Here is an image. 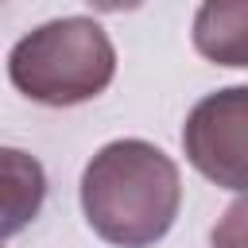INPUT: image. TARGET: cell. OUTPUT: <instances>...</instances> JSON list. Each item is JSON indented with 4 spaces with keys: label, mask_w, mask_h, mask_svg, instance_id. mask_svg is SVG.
Segmentation results:
<instances>
[{
    "label": "cell",
    "mask_w": 248,
    "mask_h": 248,
    "mask_svg": "<svg viewBox=\"0 0 248 248\" xmlns=\"http://www.w3.org/2000/svg\"><path fill=\"white\" fill-rule=\"evenodd\" d=\"M4 236H16L43 205V194H46V178H43V167L35 159H27L23 151L8 147L4 151Z\"/></svg>",
    "instance_id": "5b68a950"
},
{
    "label": "cell",
    "mask_w": 248,
    "mask_h": 248,
    "mask_svg": "<svg viewBox=\"0 0 248 248\" xmlns=\"http://www.w3.org/2000/svg\"><path fill=\"white\" fill-rule=\"evenodd\" d=\"M213 248H248V194H240L209 232Z\"/></svg>",
    "instance_id": "8992f818"
},
{
    "label": "cell",
    "mask_w": 248,
    "mask_h": 248,
    "mask_svg": "<svg viewBox=\"0 0 248 248\" xmlns=\"http://www.w3.org/2000/svg\"><path fill=\"white\" fill-rule=\"evenodd\" d=\"M182 151L213 186L248 194V85L202 97L182 124Z\"/></svg>",
    "instance_id": "3957f363"
},
{
    "label": "cell",
    "mask_w": 248,
    "mask_h": 248,
    "mask_svg": "<svg viewBox=\"0 0 248 248\" xmlns=\"http://www.w3.org/2000/svg\"><path fill=\"white\" fill-rule=\"evenodd\" d=\"M116 74V46L89 16H62L27 31L8 54L12 85L50 108L93 101Z\"/></svg>",
    "instance_id": "7a4b0ae2"
},
{
    "label": "cell",
    "mask_w": 248,
    "mask_h": 248,
    "mask_svg": "<svg viewBox=\"0 0 248 248\" xmlns=\"http://www.w3.org/2000/svg\"><path fill=\"white\" fill-rule=\"evenodd\" d=\"M194 50L213 66L248 70V0H202L194 16Z\"/></svg>",
    "instance_id": "277c9868"
},
{
    "label": "cell",
    "mask_w": 248,
    "mask_h": 248,
    "mask_svg": "<svg viewBox=\"0 0 248 248\" xmlns=\"http://www.w3.org/2000/svg\"><path fill=\"white\" fill-rule=\"evenodd\" d=\"M89 8H97V12H132V8H140L143 0H85Z\"/></svg>",
    "instance_id": "52a82bcc"
},
{
    "label": "cell",
    "mask_w": 248,
    "mask_h": 248,
    "mask_svg": "<svg viewBox=\"0 0 248 248\" xmlns=\"http://www.w3.org/2000/svg\"><path fill=\"white\" fill-rule=\"evenodd\" d=\"M178 205V167L147 140H112L81 170V213L105 244H159L170 232Z\"/></svg>",
    "instance_id": "6da1fadb"
}]
</instances>
